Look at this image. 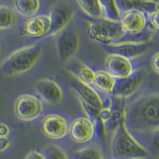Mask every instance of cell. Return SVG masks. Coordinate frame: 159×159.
<instances>
[{
    "label": "cell",
    "mask_w": 159,
    "mask_h": 159,
    "mask_svg": "<svg viewBox=\"0 0 159 159\" xmlns=\"http://www.w3.org/2000/svg\"><path fill=\"white\" fill-rule=\"evenodd\" d=\"M125 122L130 132L157 133L159 127L158 93L142 95L124 107Z\"/></svg>",
    "instance_id": "1"
},
{
    "label": "cell",
    "mask_w": 159,
    "mask_h": 159,
    "mask_svg": "<svg viewBox=\"0 0 159 159\" xmlns=\"http://www.w3.org/2000/svg\"><path fill=\"white\" fill-rule=\"evenodd\" d=\"M42 55L38 44H30L13 51L0 65V73L3 76H20L30 71Z\"/></svg>",
    "instance_id": "2"
},
{
    "label": "cell",
    "mask_w": 159,
    "mask_h": 159,
    "mask_svg": "<svg viewBox=\"0 0 159 159\" xmlns=\"http://www.w3.org/2000/svg\"><path fill=\"white\" fill-rule=\"evenodd\" d=\"M111 150L118 159H144L149 151L127 128L125 119L112 133Z\"/></svg>",
    "instance_id": "3"
},
{
    "label": "cell",
    "mask_w": 159,
    "mask_h": 159,
    "mask_svg": "<svg viewBox=\"0 0 159 159\" xmlns=\"http://www.w3.org/2000/svg\"><path fill=\"white\" fill-rule=\"evenodd\" d=\"M87 32L88 36L92 41L104 45L119 42L125 35L119 22L104 20L89 22Z\"/></svg>",
    "instance_id": "4"
},
{
    "label": "cell",
    "mask_w": 159,
    "mask_h": 159,
    "mask_svg": "<svg viewBox=\"0 0 159 159\" xmlns=\"http://www.w3.org/2000/svg\"><path fill=\"white\" fill-rule=\"evenodd\" d=\"M45 111L43 101L38 96L25 93L18 96L14 103V112L22 122H34Z\"/></svg>",
    "instance_id": "5"
},
{
    "label": "cell",
    "mask_w": 159,
    "mask_h": 159,
    "mask_svg": "<svg viewBox=\"0 0 159 159\" xmlns=\"http://www.w3.org/2000/svg\"><path fill=\"white\" fill-rule=\"evenodd\" d=\"M56 49L59 58L65 63L75 59L80 45V37L75 28H68L56 37Z\"/></svg>",
    "instance_id": "6"
},
{
    "label": "cell",
    "mask_w": 159,
    "mask_h": 159,
    "mask_svg": "<svg viewBox=\"0 0 159 159\" xmlns=\"http://www.w3.org/2000/svg\"><path fill=\"white\" fill-rule=\"evenodd\" d=\"M49 15L51 21V30L47 37L56 38L68 29L74 18L75 10L68 2H59L52 7Z\"/></svg>",
    "instance_id": "7"
},
{
    "label": "cell",
    "mask_w": 159,
    "mask_h": 159,
    "mask_svg": "<svg viewBox=\"0 0 159 159\" xmlns=\"http://www.w3.org/2000/svg\"><path fill=\"white\" fill-rule=\"evenodd\" d=\"M40 127L44 136L52 140H61L69 134V124L59 114H48L42 119Z\"/></svg>",
    "instance_id": "8"
},
{
    "label": "cell",
    "mask_w": 159,
    "mask_h": 159,
    "mask_svg": "<svg viewBox=\"0 0 159 159\" xmlns=\"http://www.w3.org/2000/svg\"><path fill=\"white\" fill-rule=\"evenodd\" d=\"M96 133V125L86 116L73 119L69 126L70 139L78 144H85L93 139Z\"/></svg>",
    "instance_id": "9"
},
{
    "label": "cell",
    "mask_w": 159,
    "mask_h": 159,
    "mask_svg": "<svg viewBox=\"0 0 159 159\" xmlns=\"http://www.w3.org/2000/svg\"><path fill=\"white\" fill-rule=\"evenodd\" d=\"M106 71L116 80L127 78L135 72L132 61L118 53L111 52L105 59Z\"/></svg>",
    "instance_id": "10"
},
{
    "label": "cell",
    "mask_w": 159,
    "mask_h": 159,
    "mask_svg": "<svg viewBox=\"0 0 159 159\" xmlns=\"http://www.w3.org/2000/svg\"><path fill=\"white\" fill-rule=\"evenodd\" d=\"M37 94L42 101L49 104L58 105L64 99V92L57 81L51 78L40 79L35 85Z\"/></svg>",
    "instance_id": "11"
},
{
    "label": "cell",
    "mask_w": 159,
    "mask_h": 159,
    "mask_svg": "<svg viewBox=\"0 0 159 159\" xmlns=\"http://www.w3.org/2000/svg\"><path fill=\"white\" fill-rule=\"evenodd\" d=\"M119 25L125 34H139L147 28V16L144 12L138 10L123 11L119 20Z\"/></svg>",
    "instance_id": "12"
},
{
    "label": "cell",
    "mask_w": 159,
    "mask_h": 159,
    "mask_svg": "<svg viewBox=\"0 0 159 159\" xmlns=\"http://www.w3.org/2000/svg\"><path fill=\"white\" fill-rule=\"evenodd\" d=\"M51 30V21L49 14L37 15L27 18L22 28L23 35L32 38L48 36Z\"/></svg>",
    "instance_id": "13"
},
{
    "label": "cell",
    "mask_w": 159,
    "mask_h": 159,
    "mask_svg": "<svg viewBox=\"0 0 159 159\" xmlns=\"http://www.w3.org/2000/svg\"><path fill=\"white\" fill-rule=\"evenodd\" d=\"M144 75L140 71L125 79L117 80L112 96L117 99H127L132 97L143 84Z\"/></svg>",
    "instance_id": "14"
},
{
    "label": "cell",
    "mask_w": 159,
    "mask_h": 159,
    "mask_svg": "<svg viewBox=\"0 0 159 159\" xmlns=\"http://www.w3.org/2000/svg\"><path fill=\"white\" fill-rule=\"evenodd\" d=\"M66 70L76 79L85 84L93 85L95 71L80 60L73 59L66 65Z\"/></svg>",
    "instance_id": "15"
},
{
    "label": "cell",
    "mask_w": 159,
    "mask_h": 159,
    "mask_svg": "<svg viewBox=\"0 0 159 159\" xmlns=\"http://www.w3.org/2000/svg\"><path fill=\"white\" fill-rule=\"evenodd\" d=\"M72 89L75 92V95L81 98L89 104L94 106L99 110L103 107L104 100L102 99L101 96L93 88V86L75 80L72 84Z\"/></svg>",
    "instance_id": "16"
},
{
    "label": "cell",
    "mask_w": 159,
    "mask_h": 159,
    "mask_svg": "<svg viewBox=\"0 0 159 159\" xmlns=\"http://www.w3.org/2000/svg\"><path fill=\"white\" fill-rule=\"evenodd\" d=\"M116 80L106 70L95 71V78L93 81V88L96 91L112 95L116 85Z\"/></svg>",
    "instance_id": "17"
},
{
    "label": "cell",
    "mask_w": 159,
    "mask_h": 159,
    "mask_svg": "<svg viewBox=\"0 0 159 159\" xmlns=\"http://www.w3.org/2000/svg\"><path fill=\"white\" fill-rule=\"evenodd\" d=\"M147 45H117V44H109L105 45L107 48L114 51V53H118L122 56L127 57L130 61L139 58L147 52Z\"/></svg>",
    "instance_id": "18"
},
{
    "label": "cell",
    "mask_w": 159,
    "mask_h": 159,
    "mask_svg": "<svg viewBox=\"0 0 159 159\" xmlns=\"http://www.w3.org/2000/svg\"><path fill=\"white\" fill-rule=\"evenodd\" d=\"M117 3L122 13L128 10L134 9L143 11L147 15L152 11L159 10V2L157 1H148V0L117 1Z\"/></svg>",
    "instance_id": "19"
},
{
    "label": "cell",
    "mask_w": 159,
    "mask_h": 159,
    "mask_svg": "<svg viewBox=\"0 0 159 159\" xmlns=\"http://www.w3.org/2000/svg\"><path fill=\"white\" fill-rule=\"evenodd\" d=\"M13 5L17 15L27 18L38 15L42 8V2L38 0H16Z\"/></svg>",
    "instance_id": "20"
},
{
    "label": "cell",
    "mask_w": 159,
    "mask_h": 159,
    "mask_svg": "<svg viewBox=\"0 0 159 159\" xmlns=\"http://www.w3.org/2000/svg\"><path fill=\"white\" fill-rule=\"evenodd\" d=\"M76 3L80 11L89 18H92L94 21H99L103 19V9H102L100 0H95V1L79 0L76 1Z\"/></svg>",
    "instance_id": "21"
},
{
    "label": "cell",
    "mask_w": 159,
    "mask_h": 159,
    "mask_svg": "<svg viewBox=\"0 0 159 159\" xmlns=\"http://www.w3.org/2000/svg\"><path fill=\"white\" fill-rule=\"evenodd\" d=\"M18 16L14 7L7 4H0V30H7L15 27Z\"/></svg>",
    "instance_id": "22"
},
{
    "label": "cell",
    "mask_w": 159,
    "mask_h": 159,
    "mask_svg": "<svg viewBox=\"0 0 159 159\" xmlns=\"http://www.w3.org/2000/svg\"><path fill=\"white\" fill-rule=\"evenodd\" d=\"M103 9V19L111 22H119L122 12L119 7L117 1L104 0L100 1Z\"/></svg>",
    "instance_id": "23"
},
{
    "label": "cell",
    "mask_w": 159,
    "mask_h": 159,
    "mask_svg": "<svg viewBox=\"0 0 159 159\" xmlns=\"http://www.w3.org/2000/svg\"><path fill=\"white\" fill-rule=\"evenodd\" d=\"M74 159H104L101 150L96 146L79 149L74 153Z\"/></svg>",
    "instance_id": "24"
},
{
    "label": "cell",
    "mask_w": 159,
    "mask_h": 159,
    "mask_svg": "<svg viewBox=\"0 0 159 159\" xmlns=\"http://www.w3.org/2000/svg\"><path fill=\"white\" fill-rule=\"evenodd\" d=\"M125 119L124 114V107H114L111 110L110 119L107 124V130L111 132V134L115 131L116 128L119 127L120 123Z\"/></svg>",
    "instance_id": "25"
},
{
    "label": "cell",
    "mask_w": 159,
    "mask_h": 159,
    "mask_svg": "<svg viewBox=\"0 0 159 159\" xmlns=\"http://www.w3.org/2000/svg\"><path fill=\"white\" fill-rule=\"evenodd\" d=\"M76 96V99L78 100L80 103V106L81 107L82 111H84L85 115H86V117L90 119L93 123H95L96 125V123L97 122L98 118H99V109H97L96 107H95L94 106H92V105L89 104L87 102H85L84 100L81 99V98H80L79 96Z\"/></svg>",
    "instance_id": "26"
},
{
    "label": "cell",
    "mask_w": 159,
    "mask_h": 159,
    "mask_svg": "<svg viewBox=\"0 0 159 159\" xmlns=\"http://www.w3.org/2000/svg\"><path fill=\"white\" fill-rule=\"evenodd\" d=\"M45 159H69L67 153L57 145H49L44 153Z\"/></svg>",
    "instance_id": "27"
},
{
    "label": "cell",
    "mask_w": 159,
    "mask_h": 159,
    "mask_svg": "<svg viewBox=\"0 0 159 159\" xmlns=\"http://www.w3.org/2000/svg\"><path fill=\"white\" fill-rule=\"evenodd\" d=\"M158 12L159 10L152 11L146 15L147 16V28L152 32L156 33L158 31Z\"/></svg>",
    "instance_id": "28"
},
{
    "label": "cell",
    "mask_w": 159,
    "mask_h": 159,
    "mask_svg": "<svg viewBox=\"0 0 159 159\" xmlns=\"http://www.w3.org/2000/svg\"><path fill=\"white\" fill-rule=\"evenodd\" d=\"M158 59H159V52H156L153 56L151 57L150 60V66L153 69L154 72L156 75L159 74V68H158Z\"/></svg>",
    "instance_id": "29"
},
{
    "label": "cell",
    "mask_w": 159,
    "mask_h": 159,
    "mask_svg": "<svg viewBox=\"0 0 159 159\" xmlns=\"http://www.w3.org/2000/svg\"><path fill=\"white\" fill-rule=\"evenodd\" d=\"M11 146V141L9 138H0V152L7 150Z\"/></svg>",
    "instance_id": "30"
},
{
    "label": "cell",
    "mask_w": 159,
    "mask_h": 159,
    "mask_svg": "<svg viewBox=\"0 0 159 159\" xmlns=\"http://www.w3.org/2000/svg\"><path fill=\"white\" fill-rule=\"evenodd\" d=\"M11 134V128L7 124L0 123V138H8Z\"/></svg>",
    "instance_id": "31"
},
{
    "label": "cell",
    "mask_w": 159,
    "mask_h": 159,
    "mask_svg": "<svg viewBox=\"0 0 159 159\" xmlns=\"http://www.w3.org/2000/svg\"><path fill=\"white\" fill-rule=\"evenodd\" d=\"M25 159H45V156L42 153L37 150H32L29 152L27 155L25 156Z\"/></svg>",
    "instance_id": "32"
},
{
    "label": "cell",
    "mask_w": 159,
    "mask_h": 159,
    "mask_svg": "<svg viewBox=\"0 0 159 159\" xmlns=\"http://www.w3.org/2000/svg\"><path fill=\"white\" fill-rule=\"evenodd\" d=\"M2 46L0 45V57L2 56Z\"/></svg>",
    "instance_id": "33"
},
{
    "label": "cell",
    "mask_w": 159,
    "mask_h": 159,
    "mask_svg": "<svg viewBox=\"0 0 159 159\" xmlns=\"http://www.w3.org/2000/svg\"><path fill=\"white\" fill-rule=\"evenodd\" d=\"M110 159H118V158H116V157H112V158H110Z\"/></svg>",
    "instance_id": "34"
}]
</instances>
